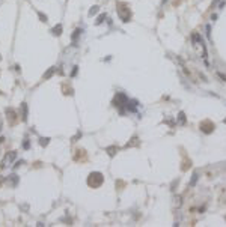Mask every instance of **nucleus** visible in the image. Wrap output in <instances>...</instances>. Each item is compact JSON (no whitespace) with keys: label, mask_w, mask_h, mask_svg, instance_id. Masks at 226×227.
Returning a JSON list of instances; mask_svg holds the SVG:
<instances>
[{"label":"nucleus","mask_w":226,"mask_h":227,"mask_svg":"<svg viewBox=\"0 0 226 227\" xmlns=\"http://www.w3.org/2000/svg\"><path fill=\"white\" fill-rule=\"evenodd\" d=\"M103 180H104V177H103V174L101 173H90L89 174V179H87V184L90 185V187H94V188H97V187H100L101 184H103Z\"/></svg>","instance_id":"obj_1"},{"label":"nucleus","mask_w":226,"mask_h":227,"mask_svg":"<svg viewBox=\"0 0 226 227\" xmlns=\"http://www.w3.org/2000/svg\"><path fill=\"white\" fill-rule=\"evenodd\" d=\"M225 123H226V119H225Z\"/></svg>","instance_id":"obj_8"},{"label":"nucleus","mask_w":226,"mask_h":227,"mask_svg":"<svg viewBox=\"0 0 226 227\" xmlns=\"http://www.w3.org/2000/svg\"><path fill=\"white\" fill-rule=\"evenodd\" d=\"M97 12H98V6H94L92 9L89 11V15H94V14H97Z\"/></svg>","instance_id":"obj_3"},{"label":"nucleus","mask_w":226,"mask_h":227,"mask_svg":"<svg viewBox=\"0 0 226 227\" xmlns=\"http://www.w3.org/2000/svg\"><path fill=\"white\" fill-rule=\"evenodd\" d=\"M104 17H106V15H101V17H100V18H98V21H97V23H101V21H103V20H104Z\"/></svg>","instance_id":"obj_6"},{"label":"nucleus","mask_w":226,"mask_h":227,"mask_svg":"<svg viewBox=\"0 0 226 227\" xmlns=\"http://www.w3.org/2000/svg\"><path fill=\"white\" fill-rule=\"evenodd\" d=\"M48 143V139H41V145L44 146V145H47Z\"/></svg>","instance_id":"obj_5"},{"label":"nucleus","mask_w":226,"mask_h":227,"mask_svg":"<svg viewBox=\"0 0 226 227\" xmlns=\"http://www.w3.org/2000/svg\"><path fill=\"white\" fill-rule=\"evenodd\" d=\"M219 77H220V78H223V80L226 81V75H223V74H220V72H219Z\"/></svg>","instance_id":"obj_7"},{"label":"nucleus","mask_w":226,"mask_h":227,"mask_svg":"<svg viewBox=\"0 0 226 227\" xmlns=\"http://www.w3.org/2000/svg\"><path fill=\"white\" fill-rule=\"evenodd\" d=\"M53 71H54V69H53V68H51V69H50V71H48V72H47V74H45V75H44V77H45V78H48V77H50V75H51V74H53Z\"/></svg>","instance_id":"obj_4"},{"label":"nucleus","mask_w":226,"mask_h":227,"mask_svg":"<svg viewBox=\"0 0 226 227\" xmlns=\"http://www.w3.org/2000/svg\"><path fill=\"white\" fill-rule=\"evenodd\" d=\"M53 33H54V35H60V33H62V26H60V24L56 26V27L53 29Z\"/></svg>","instance_id":"obj_2"}]
</instances>
